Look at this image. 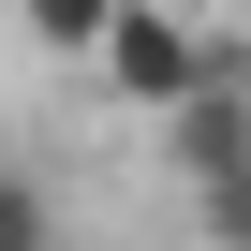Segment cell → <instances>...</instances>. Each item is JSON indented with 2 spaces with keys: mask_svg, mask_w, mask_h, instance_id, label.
I'll return each mask as SVG.
<instances>
[{
  "mask_svg": "<svg viewBox=\"0 0 251 251\" xmlns=\"http://www.w3.org/2000/svg\"><path fill=\"white\" fill-rule=\"evenodd\" d=\"M89 74L133 103V118H163V103H192V89H222V74H236V30H222V15H192V0H118L103 45H89Z\"/></svg>",
  "mask_w": 251,
  "mask_h": 251,
  "instance_id": "1",
  "label": "cell"
},
{
  "mask_svg": "<svg viewBox=\"0 0 251 251\" xmlns=\"http://www.w3.org/2000/svg\"><path fill=\"white\" fill-rule=\"evenodd\" d=\"M163 118H177V177L207 192V222H236V74L192 89V103H163Z\"/></svg>",
  "mask_w": 251,
  "mask_h": 251,
  "instance_id": "2",
  "label": "cell"
},
{
  "mask_svg": "<svg viewBox=\"0 0 251 251\" xmlns=\"http://www.w3.org/2000/svg\"><path fill=\"white\" fill-rule=\"evenodd\" d=\"M0 251H74V236H59V192H45V163H0Z\"/></svg>",
  "mask_w": 251,
  "mask_h": 251,
  "instance_id": "3",
  "label": "cell"
},
{
  "mask_svg": "<svg viewBox=\"0 0 251 251\" xmlns=\"http://www.w3.org/2000/svg\"><path fill=\"white\" fill-rule=\"evenodd\" d=\"M15 15H30V45H59V59H89V45H103V15H118V0H15Z\"/></svg>",
  "mask_w": 251,
  "mask_h": 251,
  "instance_id": "4",
  "label": "cell"
}]
</instances>
